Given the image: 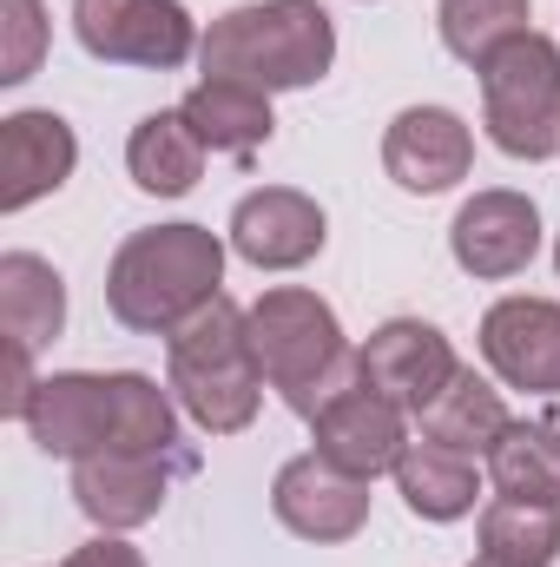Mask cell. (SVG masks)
<instances>
[{"instance_id":"obj_1","label":"cell","mask_w":560,"mask_h":567,"mask_svg":"<svg viewBox=\"0 0 560 567\" xmlns=\"http://www.w3.org/2000/svg\"><path fill=\"white\" fill-rule=\"evenodd\" d=\"M198 66L211 80H245L258 93L317 86L336 66V20L317 0H245L205 27Z\"/></svg>"},{"instance_id":"obj_2","label":"cell","mask_w":560,"mask_h":567,"mask_svg":"<svg viewBox=\"0 0 560 567\" xmlns=\"http://www.w3.org/2000/svg\"><path fill=\"white\" fill-rule=\"evenodd\" d=\"M218 290H225V238L211 225H145L106 265V310L139 337H172Z\"/></svg>"},{"instance_id":"obj_3","label":"cell","mask_w":560,"mask_h":567,"mask_svg":"<svg viewBox=\"0 0 560 567\" xmlns=\"http://www.w3.org/2000/svg\"><path fill=\"white\" fill-rule=\"evenodd\" d=\"M165 390L205 435H238L258 423L265 370L251 357V323L225 290L165 337Z\"/></svg>"},{"instance_id":"obj_4","label":"cell","mask_w":560,"mask_h":567,"mask_svg":"<svg viewBox=\"0 0 560 567\" xmlns=\"http://www.w3.org/2000/svg\"><path fill=\"white\" fill-rule=\"evenodd\" d=\"M245 323H251V357H258L265 383L303 423L356 383V350L343 343V323L317 290L278 284L245 310Z\"/></svg>"},{"instance_id":"obj_5","label":"cell","mask_w":560,"mask_h":567,"mask_svg":"<svg viewBox=\"0 0 560 567\" xmlns=\"http://www.w3.org/2000/svg\"><path fill=\"white\" fill-rule=\"evenodd\" d=\"M481 126L508 158H554L560 152V47L548 33L508 40L481 66Z\"/></svg>"},{"instance_id":"obj_6","label":"cell","mask_w":560,"mask_h":567,"mask_svg":"<svg viewBox=\"0 0 560 567\" xmlns=\"http://www.w3.org/2000/svg\"><path fill=\"white\" fill-rule=\"evenodd\" d=\"M73 33L106 66L172 73L198 53V20L185 0H73Z\"/></svg>"},{"instance_id":"obj_7","label":"cell","mask_w":560,"mask_h":567,"mask_svg":"<svg viewBox=\"0 0 560 567\" xmlns=\"http://www.w3.org/2000/svg\"><path fill=\"white\" fill-rule=\"evenodd\" d=\"M455 370H462L455 343H448L435 323H422V317H390V323H376L370 343L356 350V377H363L376 396H390L396 410H409V416H422V410L455 383Z\"/></svg>"},{"instance_id":"obj_8","label":"cell","mask_w":560,"mask_h":567,"mask_svg":"<svg viewBox=\"0 0 560 567\" xmlns=\"http://www.w3.org/2000/svg\"><path fill=\"white\" fill-rule=\"evenodd\" d=\"M271 515L297 542H317V548L356 542L363 522H370V482L350 475V468H336V462H323L317 449L290 455L278 468V482H271Z\"/></svg>"},{"instance_id":"obj_9","label":"cell","mask_w":560,"mask_h":567,"mask_svg":"<svg viewBox=\"0 0 560 567\" xmlns=\"http://www.w3.org/2000/svg\"><path fill=\"white\" fill-rule=\"evenodd\" d=\"M185 468H191V455H126V449H106V455L73 462V502H80V515L100 535H126V528H145L165 508L172 475H185Z\"/></svg>"},{"instance_id":"obj_10","label":"cell","mask_w":560,"mask_h":567,"mask_svg":"<svg viewBox=\"0 0 560 567\" xmlns=\"http://www.w3.org/2000/svg\"><path fill=\"white\" fill-rule=\"evenodd\" d=\"M448 251H455V265L468 278H481V284L521 278L535 265V251H541V212H535V198L508 192V185L475 192L455 212V225H448Z\"/></svg>"},{"instance_id":"obj_11","label":"cell","mask_w":560,"mask_h":567,"mask_svg":"<svg viewBox=\"0 0 560 567\" xmlns=\"http://www.w3.org/2000/svg\"><path fill=\"white\" fill-rule=\"evenodd\" d=\"M310 442H317L323 462H336V468L376 482V475H396V462L409 455V410H396L390 396H376V390L356 377L336 403H323V410L310 416Z\"/></svg>"},{"instance_id":"obj_12","label":"cell","mask_w":560,"mask_h":567,"mask_svg":"<svg viewBox=\"0 0 560 567\" xmlns=\"http://www.w3.org/2000/svg\"><path fill=\"white\" fill-rule=\"evenodd\" d=\"M231 251L258 271H297L323 251L330 238V218L310 192L297 185H265V192H245L238 212H231Z\"/></svg>"},{"instance_id":"obj_13","label":"cell","mask_w":560,"mask_h":567,"mask_svg":"<svg viewBox=\"0 0 560 567\" xmlns=\"http://www.w3.org/2000/svg\"><path fill=\"white\" fill-rule=\"evenodd\" d=\"M481 357L508 390L560 396V303L554 297H501V303H488Z\"/></svg>"},{"instance_id":"obj_14","label":"cell","mask_w":560,"mask_h":567,"mask_svg":"<svg viewBox=\"0 0 560 567\" xmlns=\"http://www.w3.org/2000/svg\"><path fill=\"white\" fill-rule=\"evenodd\" d=\"M468 165H475V133L448 106H403L383 133V172L416 198L455 192Z\"/></svg>"},{"instance_id":"obj_15","label":"cell","mask_w":560,"mask_h":567,"mask_svg":"<svg viewBox=\"0 0 560 567\" xmlns=\"http://www.w3.org/2000/svg\"><path fill=\"white\" fill-rule=\"evenodd\" d=\"M27 435L60 462L106 455L113 449V377H93V370L40 377V390L27 403Z\"/></svg>"},{"instance_id":"obj_16","label":"cell","mask_w":560,"mask_h":567,"mask_svg":"<svg viewBox=\"0 0 560 567\" xmlns=\"http://www.w3.org/2000/svg\"><path fill=\"white\" fill-rule=\"evenodd\" d=\"M80 165V140L53 106H27L0 120V212H27L60 192Z\"/></svg>"},{"instance_id":"obj_17","label":"cell","mask_w":560,"mask_h":567,"mask_svg":"<svg viewBox=\"0 0 560 567\" xmlns=\"http://www.w3.org/2000/svg\"><path fill=\"white\" fill-rule=\"evenodd\" d=\"M178 113L191 120V133L205 140V152H225V158H251L258 145H271L278 120H271V93L245 86V80H198Z\"/></svg>"},{"instance_id":"obj_18","label":"cell","mask_w":560,"mask_h":567,"mask_svg":"<svg viewBox=\"0 0 560 567\" xmlns=\"http://www.w3.org/2000/svg\"><path fill=\"white\" fill-rule=\"evenodd\" d=\"M0 330L20 350H46L66 330V284L46 258H33V251L0 258Z\"/></svg>"},{"instance_id":"obj_19","label":"cell","mask_w":560,"mask_h":567,"mask_svg":"<svg viewBox=\"0 0 560 567\" xmlns=\"http://www.w3.org/2000/svg\"><path fill=\"white\" fill-rule=\"evenodd\" d=\"M126 172L152 198H185L205 178V140L191 133V120L178 106L172 113H145L133 126V140H126Z\"/></svg>"},{"instance_id":"obj_20","label":"cell","mask_w":560,"mask_h":567,"mask_svg":"<svg viewBox=\"0 0 560 567\" xmlns=\"http://www.w3.org/2000/svg\"><path fill=\"white\" fill-rule=\"evenodd\" d=\"M396 495L416 522H462V515H475L481 468H475V455H455L442 442H409V455L396 462Z\"/></svg>"},{"instance_id":"obj_21","label":"cell","mask_w":560,"mask_h":567,"mask_svg":"<svg viewBox=\"0 0 560 567\" xmlns=\"http://www.w3.org/2000/svg\"><path fill=\"white\" fill-rule=\"evenodd\" d=\"M422 423V442H442V449H455V455H481L488 462V449L508 435V403H501V390L488 383V377H475V370H455V383L428 403L416 416Z\"/></svg>"},{"instance_id":"obj_22","label":"cell","mask_w":560,"mask_h":567,"mask_svg":"<svg viewBox=\"0 0 560 567\" xmlns=\"http://www.w3.org/2000/svg\"><path fill=\"white\" fill-rule=\"evenodd\" d=\"M495 495L521 502H560V423H508V435L488 449Z\"/></svg>"},{"instance_id":"obj_23","label":"cell","mask_w":560,"mask_h":567,"mask_svg":"<svg viewBox=\"0 0 560 567\" xmlns=\"http://www.w3.org/2000/svg\"><path fill=\"white\" fill-rule=\"evenodd\" d=\"M481 555L515 567H554L560 555V502H521V495H495L481 508Z\"/></svg>"},{"instance_id":"obj_24","label":"cell","mask_w":560,"mask_h":567,"mask_svg":"<svg viewBox=\"0 0 560 567\" xmlns=\"http://www.w3.org/2000/svg\"><path fill=\"white\" fill-rule=\"evenodd\" d=\"M435 33L462 66H488L508 40L528 33V0H442L435 7Z\"/></svg>"},{"instance_id":"obj_25","label":"cell","mask_w":560,"mask_h":567,"mask_svg":"<svg viewBox=\"0 0 560 567\" xmlns=\"http://www.w3.org/2000/svg\"><path fill=\"white\" fill-rule=\"evenodd\" d=\"M113 449L126 455H178V410L139 370H113Z\"/></svg>"},{"instance_id":"obj_26","label":"cell","mask_w":560,"mask_h":567,"mask_svg":"<svg viewBox=\"0 0 560 567\" xmlns=\"http://www.w3.org/2000/svg\"><path fill=\"white\" fill-rule=\"evenodd\" d=\"M46 40H53V27H46L40 0H0V86L33 80L46 60Z\"/></svg>"},{"instance_id":"obj_27","label":"cell","mask_w":560,"mask_h":567,"mask_svg":"<svg viewBox=\"0 0 560 567\" xmlns=\"http://www.w3.org/2000/svg\"><path fill=\"white\" fill-rule=\"evenodd\" d=\"M33 390H40V377H33V350L7 343V390H0V416L27 423V403H33Z\"/></svg>"},{"instance_id":"obj_28","label":"cell","mask_w":560,"mask_h":567,"mask_svg":"<svg viewBox=\"0 0 560 567\" xmlns=\"http://www.w3.org/2000/svg\"><path fill=\"white\" fill-rule=\"evenodd\" d=\"M60 567H145V555L133 542H120V535H93L86 548H73Z\"/></svg>"},{"instance_id":"obj_29","label":"cell","mask_w":560,"mask_h":567,"mask_svg":"<svg viewBox=\"0 0 560 567\" xmlns=\"http://www.w3.org/2000/svg\"><path fill=\"white\" fill-rule=\"evenodd\" d=\"M468 567H515V561H495V555H475Z\"/></svg>"},{"instance_id":"obj_30","label":"cell","mask_w":560,"mask_h":567,"mask_svg":"<svg viewBox=\"0 0 560 567\" xmlns=\"http://www.w3.org/2000/svg\"><path fill=\"white\" fill-rule=\"evenodd\" d=\"M554 271H560V238H554Z\"/></svg>"}]
</instances>
